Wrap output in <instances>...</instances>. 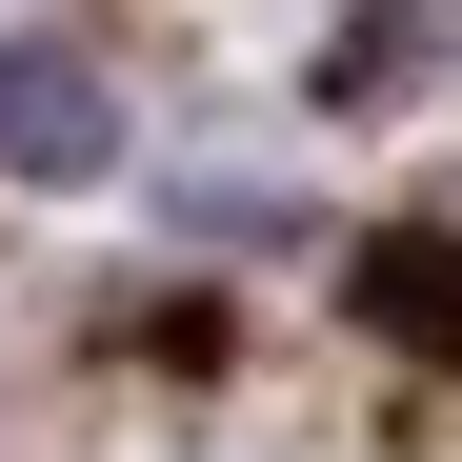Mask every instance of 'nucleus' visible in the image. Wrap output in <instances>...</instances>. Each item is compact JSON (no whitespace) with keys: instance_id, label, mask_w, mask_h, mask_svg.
Listing matches in <instances>:
<instances>
[{"instance_id":"2","label":"nucleus","mask_w":462,"mask_h":462,"mask_svg":"<svg viewBox=\"0 0 462 462\" xmlns=\"http://www.w3.org/2000/svg\"><path fill=\"white\" fill-rule=\"evenodd\" d=\"M362 322H382V342H422V362H462V242H442V221L362 242Z\"/></svg>"},{"instance_id":"1","label":"nucleus","mask_w":462,"mask_h":462,"mask_svg":"<svg viewBox=\"0 0 462 462\" xmlns=\"http://www.w3.org/2000/svg\"><path fill=\"white\" fill-rule=\"evenodd\" d=\"M0 162L21 181H101L121 162V81L81 41H0Z\"/></svg>"}]
</instances>
